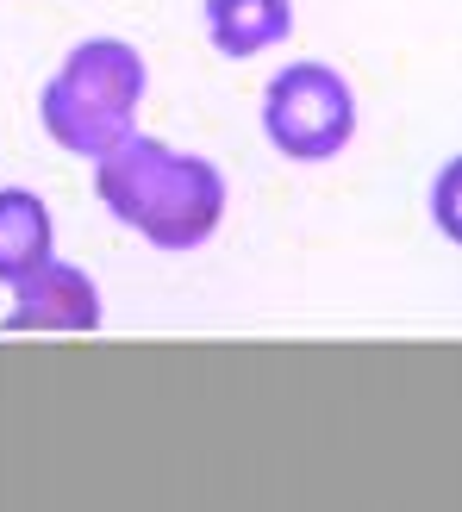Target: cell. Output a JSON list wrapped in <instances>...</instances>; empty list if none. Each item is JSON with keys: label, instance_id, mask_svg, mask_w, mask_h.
Returning <instances> with one entry per match:
<instances>
[{"label": "cell", "instance_id": "1", "mask_svg": "<svg viewBox=\"0 0 462 512\" xmlns=\"http://www.w3.org/2000/svg\"><path fill=\"white\" fill-rule=\"evenodd\" d=\"M94 194L119 225L157 250H200L225 219V175L207 157L132 132L94 169Z\"/></svg>", "mask_w": 462, "mask_h": 512}, {"label": "cell", "instance_id": "2", "mask_svg": "<svg viewBox=\"0 0 462 512\" xmlns=\"http://www.w3.org/2000/svg\"><path fill=\"white\" fill-rule=\"evenodd\" d=\"M138 100H144V57L119 38H88L44 82L38 119L63 150L100 163L113 144L138 132Z\"/></svg>", "mask_w": 462, "mask_h": 512}, {"label": "cell", "instance_id": "3", "mask_svg": "<svg viewBox=\"0 0 462 512\" xmlns=\"http://www.w3.org/2000/svg\"><path fill=\"white\" fill-rule=\"evenodd\" d=\"M263 132L294 163H331L356 138V94L331 63H288L263 88Z\"/></svg>", "mask_w": 462, "mask_h": 512}, {"label": "cell", "instance_id": "4", "mask_svg": "<svg viewBox=\"0 0 462 512\" xmlns=\"http://www.w3.org/2000/svg\"><path fill=\"white\" fill-rule=\"evenodd\" d=\"M100 319H107V306H100L94 275L50 256L38 275L13 288V313L0 319V331H13V338H25V331H100Z\"/></svg>", "mask_w": 462, "mask_h": 512}, {"label": "cell", "instance_id": "5", "mask_svg": "<svg viewBox=\"0 0 462 512\" xmlns=\"http://www.w3.org/2000/svg\"><path fill=\"white\" fill-rule=\"evenodd\" d=\"M57 256V225L50 207L32 188H0V281L19 288L25 275H38Z\"/></svg>", "mask_w": 462, "mask_h": 512}, {"label": "cell", "instance_id": "6", "mask_svg": "<svg viewBox=\"0 0 462 512\" xmlns=\"http://www.w3.org/2000/svg\"><path fill=\"white\" fill-rule=\"evenodd\" d=\"M294 32V7L288 0H207V38L219 57L250 63L269 44H281Z\"/></svg>", "mask_w": 462, "mask_h": 512}, {"label": "cell", "instance_id": "7", "mask_svg": "<svg viewBox=\"0 0 462 512\" xmlns=\"http://www.w3.org/2000/svg\"><path fill=\"white\" fill-rule=\"evenodd\" d=\"M431 219H438V232L450 244H462V157H450L438 169V182H431Z\"/></svg>", "mask_w": 462, "mask_h": 512}]
</instances>
